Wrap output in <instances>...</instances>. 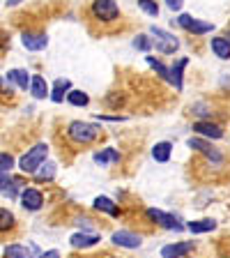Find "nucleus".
Listing matches in <instances>:
<instances>
[{
	"label": "nucleus",
	"instance_id": "5701e85b",
	"mask_svg": "<svg viewBox=\"0 0 230 258\" xmlns=\"http://www.w3.org/2000/svg\"><path fill=\"white\" fill-rule=\"evenodd\" d=\"M3 256L5 258H32V253L26 247H21V244H10V247H5Z\"/></svg>",
	"mask_w": 230,
	"mask_h": 258
},
{
	"label": "nucleus",
	"instance_id": "4468645a",
	"mask_svg": "<svg viewBox=\"0 0 230 258\" xmlns=\"http://www.w3.org/2000/svg\"><path fill=\"white\" fill-rule=\"evenodd\" d=\"M71 90V81L69 79H58L53 83V90H51V99H53L55 104H60L64 99V92Z\"/></svg>",
	"mask_w": 230,
	"mask_h": 258
},
{
	"label": "nucleus",
	"instance_id": "412c9836",
	"mask_svg": "<svg viewBox=\"0 0 230 258\" xmlns=\"http://www.w3.org/2000/svg\"><path fill=\"white\" fill-rule=\"evenodd\" d=\"M189 64V60L187 58H182V60H177V64L173 67V72H171V83L177 88V90H182V70Z\"/></svg>",
	"mask_w": 230,
	"mask_h": 258
},
{
	"label": "nucleus",
	"instance_id": "c756f323",
	"mask_svg": "<svg viewBox=\"0 0 230 258\" xmlns=\"http://www.w3.org/2000/svg\"><path fill=\"white\" fill-rule=\"evenodd\" d=\"M138 7H140L143 12H147L150 16H157V14H159V7H157L155 0H138Z\"/></svg>",
	"mask_w": 230,
	"mask_h": 258
},
{
	"label": "nucleus",
	"instance_id": "f03ea898",
	"mask_svg": "<svg viewBox=\"0 0 230 258\" xmlns=\"http://www.w3.org/2000/svg\"><path fill=\"white\" fill-rule=\"evenodd\" d=\"M46 155H48V145L46 143H37L35 148H30V150H28L26 155L21 157V161H19V168H21L23 173H35L44 164Z\"/></svg>",
	"mask_w": 230,
	"mask_h": 258
},
{
	"label": "nucleus",
	"instance_id": "1a4fd4ad",
	"mask_svg": "<svg viewBox=\"0 0 230 258\" xmlns=\"http://www.w3.org/2000/svg\"><path fill=\"white\" fill-rule=\"evenodd\" d=\"M21 205L26 210H39L44 205V196H42V191H37V189H23V194H21Z\"/></svg>",
	"mask_w": 230,
	"mask_h": 258
},
{
	"label": "nucleus",
	"instance_id": "6ab92c4d",
	"mask_svg": "<svg viewBox=\"0 0 230 258\" xmlns=\"http://www.w3.org/2000/svg\"><path fill=\"white\" fill-rule=\"evenodd\" d=\"M212 51H214L221 60H228L230 58V42L225 37H214L212 39Z\"/></svg>",
	"mask_w": 230,
	"mask_h": 258
},
{
	"label": "nucleus",
	"instance_id": "473e14b6",
	"mask_svg": "<svg viewBox=\"0 0 230 258\" xmlns=\"http://www.w3.org/2000/svg\"><path fill=\"white\" fill-rule=\"evenodd\" d=\"M39 258H60V253L55 251V249H51V251H46V253H42Z\"/></svg>",
	"mask_w": 230,
	"mask_h": 258
},
{
	"label": "nucleus",
	"instance_id": "aec40b11",
	"mask_svg": "<svg viewBox=\"0 0 230 258\" xmlns=\"http://www.w3.org/2000/svg\"><path fill=\"white\" fill-rule=\"evenodd\" d=\"M171 150H173V145L168 143V141H164V143H157L155 148H152V157L164 164V161L171 159Z\"/></svg>",
	"mask_w": 230,
	"mask_h": 258
},
{
	"label": "nucleus",
	"instance_id": "a878e982",
	"mask_svg": "<svg viewBox=\"0 0 230 258\" xmlns=\"http://www.w3.org/2000/svg\"><path fill=\"white\" fill-rule=\"evenodd\" d=\"M14 184H19V182L10 180L5 173H0V191H5L10 199H14V196H16V187H14Z\"/></svg>",
	"mask_w": 230,
	"mask_h": 258
},
{
	"label": "nucleus",
	"instance_id": "7ed1b4c3",
	"mask_svg": "<svg viewBox=\"0 0 230 258\" xmlns=\"http://www.w3.org/2000/svg\"><path fill=\"white\" fill-rule=\"evenodd\" d=\"M92 16L104 23H111L120 19V7L115 5V0H95L92 3Z\"/></svg>",
	"mask_w": 230,
	"mask_h": 258
},
{
	"label": "nucleus",
	"instance_id": "ddd939ff",
	"mask_svg": "<svg viewBox=\"0 0 230 258\" xmlns=\"http://www.w3.org/2000/svg\"><path fill=\"white\" fill-rule=\"evenodd\" d=\"M193 129L203 136H209V139H221V136H223V129H221L219 124H212V122H196Z\"/></svg>",
	"mask_w": 230,
	"mask_h": 258
},
{
	"label": "nucleus",
	"instance_id": "f3484780",
	"mask_svg": "<svg viewBox=\"0 0 230 258\" xmlns=\"http://www.w3.org/2000/svg\"><path fill=\"white\" fill-rule=\"evenodd\" d=\"M95 208L102 210V212H106V215H111V217H120V208L113 203L111 199H106V196H99V199H95Z\"/></svg>",
	"mask_w": 230,
	"mask_h": 258
},
{
	"label": "nucleus",
	"instance_id": "2f4dec72",
	"mask_svg": "<svg viewBox=\"0 0 230 258\" xmlns=\"http://www.w3.org/2000/svg\"><path fill=\"white\" fill-rule=\"evenodd\" d=\"M182 3H184V0H166V5L171 7V10H175V12L182 7Z\"/></svg>",
	"mask_w": 230,
	"mask_h": 258
},
{
	"label": "nucleus",
	"instance_id": "f8f14e48",
	"mask_svg": "<svg viewBox=\"0 0 230 258\" xmlns=\"http://www.w3.org/2000/svg\"><path fill=\"white\" fill-rule=\"evenodd\" d=\"M99 240H102L99 235H90V233H76V235H71V247H76V249L95 247Z\"/></svg>",
	"mask_w": 230,
	"mask_h": 258
},
{
	"label": "nucleus",
	"instance_id": "b1692460",
	"mask_svg": "<svg viewBox=\"0 0 230 258\" xmlns=\"http://www.w3.org/2000/svg\"><path fill=\"white\" fill-rule=\"evenodd\" d=\"M14 224H16L14 215H12L10 210L0 208V233H7V231H12V228H14Z\"/></svg>",
	"mask_w": 230,
	"mask_h": 258
},
{
	"label": "nucleus",
	"instance_id": "a211bd4d",
	"mask_svg": "<svg viewBox=\"0 0 230 258\" xmlns=\"http://www.w3.org/2000/svg\"><path fill=\"white\" fill-rule=\"evenodd\" d=\"M95 161L97 164H102V166H106V164H115V161H120V152L115 150V148H106V150L97 152Z\"/></svg>",
	"mask_w": 230,
	"mask_h": 258
},
{
	"label": "nucleus",
	"instance_id": "7c9ffc66",
	"mask_svg": "<svg viewBox=\"0 0 230 258\" xmlns=\"http://www.w3.org/2000/svg\"><path fill=\"white\" fill-rule=\"evenodd\" d=\"M134 46L140 48V51H150V48H152V39L147 37V35H138V37L134 39Z\"/></svg>",
	"mask_w": 230,
	"mask_h": 258
},
{
	"label": "nucleus",
	"instance_id": "2eb2a0df",
	"mask_svg": "<svg viewBox=\"0 0 230 258\" xmlns=\"http://www.w3.org/2000/svg\"><path fill=\"white\" fill-rule=\"evenodd\" d=\"M30 92L32 97H37V99H44V97L48 95V86H46V81H44V76L35 74L30 79Z\"/></svg>",
	"mask_w": 230,
	"mask_h": 258
},
{
	"label": "nucleus",
	"instance_id": "bb28decb",
	"mask_svg": "<svg viewBox=\"0 0 230 258\" xmlns=\"http://www.w3.org/2000/svg\"><path fill=\"white\" fill-rule=\"evenodd\" d=\"M147 64H150L152 70H155L164 81H171V72H168V67H164V64H161L159 60H155L152 55H147Z\"/></svg>",
	"mask_w": 230,
	"mask_h": 258
},
{
	"label": "nucleus",
	"instance_id": "20e7f679",
	"mask_svg": "<svg viewBox=\"0 0 230 258\" xmlns=\"http://www.w3.org/2000/svg\"><path fill=\"white\" fill-rule=\"evenodd\" d=\"M152 35H155V46L157 51H161V53H175L177 48H180V42H177L175 35H171V32L161 30V28H152Z\"/></svg>",
	"mask_w": 230,
	"mask_h": 258
},
{
	"label": "nucleus",
	"instance_id": "0eeeda50",
	"mask_svg": "<svg viewBox=\"0 0 230 258\" xmlns=\"http://www.w3.org/2000/svg\"><path fill=\"white\" fill-rule=\"evenodd\" d=\"M189 148H193V150L203 152V155L207 157V159L216 161V164H221V161H223L221 152H219V150H214V148H212V145H209L207 141H203V139H189Z\"/></svg>",
	"mask_w": 230,
	"mask_h": 258
},
{
	"label": "nucleus",
	"instance_id": "423d86ee",
	"mask_svg": "<svg viewBox=\"0 0 230 258\" xmlns=\"http://www.w3.org/2000/svg\"><path fill=\"white\" fill-rule=\"evenodd\" d=\"M147 217H150L152 221H157L159 226H164V228H168V231H182L184 226L180 224V221L175 219L173 215H168V212H161V210H147Z\"/></svg>",
	"mask_w": 230,
	"mask_h": 258
},
{
	"label": "nucleus",
	"instance_id": "dca6fc26",
	"mask_svg": "<svg viewBox=\"0 0 230 258\" xmlns=\"http://www.w3.org/2000/svg\"><path fill=\"white\" fill-rule=\"evenodd\" d=\"M7 81H14L21 90H28V86H30V76H28L26 70H10L7 72Z\"/></svg>",
	"mask_w": 230,
	"mask_h": 258
},
{
	"label": "nucleus",
	"instance_id": "6e6552de",
	"mask_svg": "<svg viewBox=\"0 0 230 258\" xmlns=\"http://www.w3.org/2000/svg\"><path fill=\"white\" fill-rule=\"evenodd\" d=\"M21 44L28 51H42V48L48 46V37L42 35V32H26L21 37Z\"/></svg>",
	"mask_w": 230,
	"mask_h": 258
},
{
	"label": "nucleus",
	"instance_id": "9b49d317",
	"mask_svg": "<svg viewBox=\"0 0 230 258\" xmlns=\"http://www.w3.org/2000/svg\"><path fill=\"white\" fill-rule=\"evenodd\" d=\"M193 249V242H180V244H166L161 249V258H182Z\"/></svg>",
	"mask_w": 230,
	"mask_h": 258
},
{
	"label": "nucleus",
	"instance_id": "f257e3e1",
	"mask_svg": "<svg viewBox=\"0 0 230 258\" xmlns=\"http://www.w3.org/2000/svg\"><path fill=\"white\" fill-rule=\"evenodd\" d=\"M67 136H69L74 143L79 145H88L99 136V129L90 122H81V120H74V122L67 127Z\"/></svg>",
	"mask_w": 230,
	"mask_h": 258
},
{
	"label": "nucleus",
	"instance_id": "39448f33",
	"mask_svg": "<svg viewBox=\"0 0 230 258\" xmlns=\"http://www.w3.org/2000/svg\"><path fill=\"white\" fill-rule=\"evenodd\" d=\"M177 23L184 28V30L193 32V35H205V32H212V23H205V21H198L193 19L191 14H180Z\"/></svg>",
	"mask_w": 230,
	"mask_h": 258
},
{
	"label": "nucleus",
	"instance_id": "72a5a7b5",
	"mask_svg": "<svg viewBox=\"0 0 230 258\" xmlns=\"http://www.w3.org/2000/svg\"><path fill=\"white\" fill-rule=\"evenodd\" d=\"M228 37H230V35H228ZM228 42H230V39H228Z\"/></svg>",
	"mask_w": 230,
	"mask_h": 258
},
{
	"label": "nucleus",
	"instance_id": "4be33fe9",
	"mask_svg": "<svg viewBox=\"0 0 230 258\" xmlns=\"http://www.w3.org/2000/svg\"><path fill=\"white\" fill-rule=\"evenodd\" d=\"M191 233H209L216 228V221L214 219H200V221H191V224L187 226Z\"/></svg>",
	"mask_w": 230,
	"mask_h": 258
},
{
	"label": "nucleus",
	"instance_id": "393cba45",
	"mask_svg": "<svg viewBox=\"0 0 230 258\" xmlns=\"http://www.w3.org/2000/svg\"><path fill=\"white\" fill-rule=\"evenodd\" d=\"M67 102L74 104V106H88L90 97H88L83 90H69V92H67Z\"/></svg>",
	"mask_w": 230,
	"mask_h": 258
},
{
	"label": "nucleus",
	"instance_id": "9d476101",
	"mask_svg": "<svg viewBox=\"0 0 230 258\" xmlns=\"http://www.w3.org/2000/svg\"><path fill=\"white\" fill-rule=\"evenodd\" d=\"M113 242L120 244V247H127V249H138L143 240L131 231H118V233H113Z\"/></svg>",
	"mask_w": 230,
	"mask_h": 258
},
{
	"label": "nucleus",
	"instance_id": "c85d7f7f",
	"mask_svg": "<svg viewBox=\"0 0 230 258\" xmlns=\"http://www.w3.org/2000/svg\"><path fill=\"white\" fill-rule=\"evenodd\" d=\"M14 168V157L7 152H0V173H7Z\"/></svg>",
	"mask_w": 230,
	"mask_h": 258
},
{
	"label": "nucleus",
	"instance_id": "cd10ccee",
	"mask_svg": "<svg viewBox=\"0 0 230 258\" xmlns=\"http://www.w3.org/2000/svg\"><path fill=\"white\" fill-rule=\"evenodd\" d=\"M35 175H37V180H53V175H55V164H42V166L35 171Z\"/></svg>",
	"mask_w": 230,
	"mask_h": 258
}]
</instances>
